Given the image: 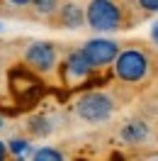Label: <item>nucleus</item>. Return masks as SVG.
Masks as SVG:
<instances>
[{"label": "nucleus", "mask_w": 158, "mask_h": 161, "mask_svg": "<svg viewBox=\"0 0 158 161\" xmlns=\"http://www.w3.org/2000/svg\"><path fill=\"white\" fill-rule=\"evenodd\" d=\"M114 76L124 83H141L148 78L151 73V56L148 51L139 49V47H127L119 51V56L114 59Z\"/></svg>", "instance_id": "f257e3e1"}, {"label": "nucleus", "mask_w": 158, "mask_h": 161, "mask_svg": "<svg viewBox=\"0 0 158 161\" xmlns=\"http://www.w3.org/2000/svg\"><path fill=\"white\" fill-rule=\"evenodd\" d=\"M114 108H117L114 98L105 91H88L76 100V115L83 122H90V125L107 122L114 115Z\"/></svg>", "instance_id": "f03ea898"}, {"label": "nucleus", "mask_w": 158, "mask_h": 161, "mask_svg": "<svg viewBox=\"0 0 158 161\" xmlns=\"http://www.w3.org/2000/svg\"><path fill=\"white\" fill-rule=\"evenodd\" d=\"M85 22L95 32H117L124 25V12L114 0H88Z\"/></svg>", "instance_id": "7ed1b4c3"}, {"label": "nucleus", "mask_w": 158, "mask_h": 161, "mask_svg": "<svg viewBox=\"0 0 158 161\" xmlns=\"http://www.w3.org/2000/svg\"><path fill=\"white\" fill-rule=\"evenodd\" d=\"M80 51L85 54V59H88V64L92 66V71L95 69H105V66H109V64H114V59L119 56V44L114 39H105V37H95V39H88L83 47H80Z\"/></svg>", "instance_id": "20e7f679"}, {"label": "nucleus", "mask_w": 158, "mask_h": 161, "mask_svg": "<svg viewBox=\"0 0 158 161\" xmlns=\"http://www.w3.org/2000/svg\"><path fill=\"white\" fill-rule=\"evenodd\" d=\"M24 64L37 73H51L59 64V51L51 42H32L24 49Z\"/></svg>", "instance_id": "39448f33"}, {"label": "nucleus", "mask_w": 158, "mask_h": 161, "mask_svg": "<svg viewBox=\"0 0 158 161\" xmlns=\"http://www.w3.org/2000/svg\"><path fill=\"white\" fill-rule=\"evenodd\" d=\"M90 73H92V66L88 64L85 54L80 49L71 51L68 56H66V61H63V78H66V83H71V86L83 83Z\"/></svg>", "instance_id": "423d86ee"}, {"label": "nucleus", "mask_w": 158, "mask_h": 161, "mask_svg": "<svg viewBox=\"0 0 158 161\" xmlns=\"http://www.w3.org/2000/svg\"><path fill=\"white\" fill-rule=\"evenodd\" d=\"M59 22L66 30H80L85 25V8H80L76 0H68L59 8Z\"/></svg>", "instance_id": "0eeeda50"}, {"label": "nucleus", "mask_w": 158, "mask_h": 161, "mask_svg": "<svg viewBox=\"0 0 158 161\" xmlns=\"http://www.w3.org/2000/svg\"><path fill=\"white\" fill-rule=\"evenodd\" d=\"M119 137L127 144H141L148 139V125L146 122H127L119 132Z\"/></svg>", "instance_id": "6e6552de"}, {"label": "nucleus", "mask_w": 158, "mask_h": 161, "mask_svg": "<svg viewBox=\"0 0 158 161\" xmlns=\"http://www.w3.org/2000/svg\"><path fill=\"white\" fill-rule=\"evenodd\" d=\"M8 154H12L17 161H24V156H29V154H34V151H32V144L27 139L15 137V139L8 142Z\"/></svg>", "instance_id": "1a4fd4ad"}, {"label": "nucleus", "mask_w": 158, "mask_h": 161, "mask_svg": "<svg viewBox=\"0 0 158 161\" xmlns=\"http://www.w3.org/2000/svg\"><path fill=\"white\" fill-rule=\"evenodd\" d=\"M29 5H32V10L37 12L39 17H51V15L59 12L61 0H32Z\"/></svg>", "instance_id": "9d476101"}, {"label": "nucleus", "mask_w": 158, "mask_h": 161, "mask_svg": "<svg viewBox=\"0 0 158 161\" xmlns=\"http://www.w3.org/2000/svg\"><path fill=\"white\" fill-rule=\"evenodd\" d=\"M32 161H68V159L56 147H39V149L32 154Z\"/></svg>", "instance_id": "9b49d317"}, {"label": "nucleus", "mask_w": 158, "mask_h": 161, "mask_svg": "<svg viewBox=\"0 0 158 161\" xmlns=\"http://www.w3.org/2000/svg\"><path fill=\"white\" fill-rule=\"evenodd\" d=\"M29 130L37 134V137H44V134H49L51 132V125H49V117H34L29 125Z\"/></svg>", "instance_id": "f8f14e48"}, {"label": "nucleus", "mask_w": 158, "mask_h": 161, "mask_svg": "<svg viewBox=\"0 0 158 161\" xmlns=\"http://www.w3.org/2000/svg\"><path fill=\"white\" fill-rule=\"evenodd\" d=\"M136 5L144 12H158V0H136Z\"/></svg>", "instance_id": "ddd939ff"}, {"label": "nucleus", "mask_w": 158, "mask_h": 161, "mask_svg": "<svg viewBox=\"0 0 158 161\" xmlns=\"http://www.w3.org/2000/svg\"><path fill=\"white\" fill-rule=\"evenodd\" d=\"M5 3H8V5H15V8H27L32 0H5Z\"/></svg>", "instance_id": "4468645a"}, {"label": "nucleus", "mask_w": 158, "mask_h": 161, "mask_svg": "<svg viewBox=\"0 0 158 161\" xmlns=\"http://www.w3.org/2000/svg\"><path fill=\"white\" fill-rule=\"evenodd\" d=\"M0 161H8V147H5V142H0Z\"/></svg>", "instance_id": "2eb2a0df"}, {"label": "nucleus", "mask_w": 158, "mask_h": 161, "mask_svg": "<svg viewBox=\"0 0 158 161\" xmlns=\"http://www.w3.org/2000/svg\"><path fill=\"white\" fill-rule=\"evenodd\" d=\"M151 39H153V44L158 47V22L153 25V27H151Z\"/></svg>", "instance_id": "dca6fc26"}, {"label": "nucleus", "mask_w": 158, "mask_h": 161, "mask_svg": "<svg viewBox=\"0 0 158 161\" xmlns=\"http://www.w3.org/2000/svg\"><path fill=\"white\" fill-rule=\"evenodd\" d=\"M0 130H3V115H0Z\"/></svg>", "instance_id": "f3484780"}, {"label": "nucleus", "mask_w": 158, "mask_h": 161, "mask_svg": "<svg viewBox=\"0 0 158 161\" xmlns=\"http://www.w3.org/2000/svg\"><path fill=\"white\" fill-rule=\"evenodd\" d=\"M0 30H3V25H0Z\"/></svg>", "instance_id": "a211bd4d"}]
</instances>
